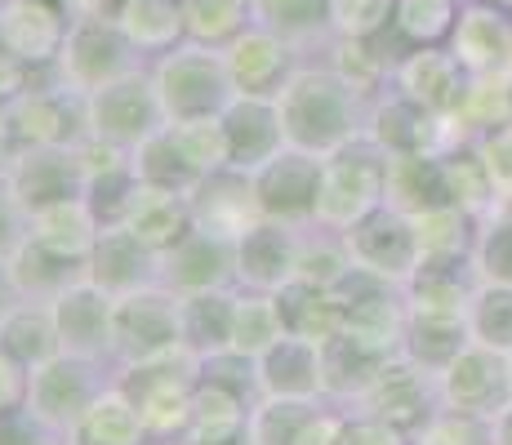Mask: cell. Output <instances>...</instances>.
I'll use <instances>...</instances> for the list:
<instances>
[{
	"label": "cell",
	"mask_w": 512,
	"mask_h": 445,
	"mask_svg": "<svg viewBox=\"0 0 512 445\" xmlns=\"http://www.w3.org/2000/svg\"><path fill=\"white\" fill-rule=\"evenodd\" d=\"M152 76L156 103H161L165 121H196V116H223L228 103L236 98L228 63H223V49L183 41L170 54L152 58L147 63Z\"/></svg>",
	"instance_id": "obj_2"
},
{
	"label": "cell",
	"mask_w": 512,
	"mask_h": 445,
	"mask_svg": "<svg viewBox=\"0 0 512 445\" xmlns=\"http://www.w3.org/2000/svg\"><path fill=\"white\" fill-rule=\"evenodd\" d=\"M343 245H348V259L357 272H370V276H379V281L401 285V290L410 285V276H415V267L423 259L415 219L392 210V205H383V210H374L370 219L348 227V232H343Z\"/></svg>",
	"instance_id": "obj_10"
},
{
	"label": "cell",
	"mask_w": 512,
	"mask_h": 445,
	"mask_svg": "<svg viewBox=\"0 0 512 445\" xmlns=\"http://www.w3.org/2000/svg\"><path fill=\"white\" fill-rule=\"evenodd\" d=\"M161 125H165V112H161V103H156L147 67L125 76V81L103 85L98 94L85 98V134L98 138V143L134 152V147H139L147 134L161 130Z\"/></svg>",
	"instance_id": "obj_9"
},
{
	"label": "cell",
	"mask_w": 512,
	"mask_h": 445,
	"mask_svg": "<svg viewBox=\"0 0 512 445\" xmlns=\"http://www.w3.org/2000/svg\"><path fill=\"white\" fill-rule=\"evenodd\" d=\"M49 312H54L58 325V348L85 356V361H107L116 365L112 356V330H116V299L107 290H98L90 276L72 281L67 290H58L49 299Z\"/></svg>",
	"instance_id": "obj_12"
},
{
	"label": "cell",
	"mask_w": 512,
	"mask_h": 445,
	"mask_svg": "<svg viewBox=\"0 0 512 445\" xmlns=\"http://www.w3.org/2000/svg\"><path fill=\"white\" fill-rule=\"evenodd\" d=\"M18 299H23V294H18L14 276H9V259H0V316H5L9 308H14Z\"/></svg>",
	"instance_id": "obj_52"
},
{
	"label": "cell",
	"mask_w": 512,
	"mask_h": 445,
	"mask_svg": "<svg viewBox=\"0 0 512 445\" xmlns=\"http://www.w3.org/2000/svg\"><path fill=\"white\" fill-rule=\"evenodd\" d=\"M23 241H27V210L9 187H0V259H9Z\"/></svg>",
	"instance_id": "obj_48"
},
{
	"label": "cell",
	"mask_w": 512,
	"mask_h": 445,
	"mask_svg": "<svg viewBox=\"0 0 512 445\" xmlns=\"http://www.w3.org/2000/svg\"><path fill=\"white\" fill-rule=\"evenodd\" d=\"M459 23V0H392V32L410 49L446 45Z\"/></svg>",
	"instance_id": "obj_41"
},
{
	"label": "cell",
	"mask_w": 512,
	"mask_h": 445,
	"mask_svg": "<svg viewBox=\"0 0 512 445\" xmlns=\"http://www.w3.org/2000/svg\"><path fill=\"white\" fill-rule=\"evenodd\" d=\"M397 94L423 107L428 116H450L464 107L468 98V72L459 67V58L441 45H419L406 58H397L392 67Z\"/></svg>",
	"instance_id": "obj_18"
},
{
	"label": "cell",
	"mask_w": 512,
	"mask_h": 445,
	"mask_svg": "<svg viewBox=\"0 0 512 445\" xmlns=\"http://www.w3.org/2000/svg\"><path fill=\"white\" fill-rule=\"evenodd\" d=\"M481 165H486L490 192L512 196V130H499V134L486 138V147H481Z\"/></svg>",
	"instance_id": "obj_47"
},
{
	"label": "cell",
	"mask_w": 512,
	"mask_h": 445,
	"mask_svg": "<svg viewBox=\"0 0 512 445\" xmlns=\"http://www.w3.org/2000/svg\"><path fill=\"white\" fill-rule=\"evenodd\" d=\"M0 352L14 356L23 370L49 361L58 348V325H54V312L49 303H36V299H18L14 308L0 316Z\"/></svg>",
	"instance_id": "obj_32"
},
{
	"label": "cell",
	"mask_w": 512,
	"mask_h": 445,
	"mask_svg": "<svg viewBox=\"0 0 512 445\" xmlns=\"http://www.w3.org/2000/svg\"><path fill=\"white\" fill-rule=\"evenodd\" d=\"M112 18L125 32V41L139 49L147 63L187 41V23H183L179 0H116Z\"/></svg>",
	"instance_id": "obj_29"
},
{
	"label": "cell",
	"mask_w": 512,
	"mask_h": 445,
	"mask_svg": "<svg viewBox=\"0 0 512 445\" xmlns=\"http://www.w3.org/2000/svg\"><path fill=\"white\" fill-rule=\"evenodd\" d=\"M112 223L130 227L139 241H147L152 250L165 254L187 232V227H192V196L174 192V187H156V183L134 178Z\"/></svg>",
	"instance_id": "obj_23"
},
{
	"label": "cell",
	"mask_w": 512,
	"mask_h": 445,
	"mask_svg": "<svg viewBox=\"0 0 512 445\" xmlns=\"http://www.w3.org/2000/svg\"><path fill=\"white\" fill-rule=\"evenodd\" d=\"M5 138L14 147L81 143L85 138V98L54 81V72H36V81L9 103Z\"/></svg>",
	"instance_id": "obj_8"
},
{
	"label": "cell",
	"mask_w": 512,
	"mask_h": 445,
	"mask_svg": "<svg viewBox=\"0 0 512 445\" xmlns=\"http://www.w3.org/2000/svg\"><path fill=\"white\" fill-rule=\"evenodd\" d=\"M161 285L174 294L236 290V236H223V232L192 223L161 254Z\"/></svg>",
	"instance_id": "obj_13"
},
{
	"label": "cell",
	"mask_w": 512,
	"mask_h": 445,
	"mask_svg": "<svg viewBox=\"0 0 512 445\" xmlns=\"http://www.w3.org/2000/svg\"><path fill=\"white\" fill-rule=\"evenodd\" d=\"M9 192L32 214L36 205L63 201V196L85 192V161L81 143H45V147H14L9 165Z\"/></svg>",
	"instance_id": "obj_17"
},
{
	"label": "cell",
	"mask_w": 512,
	"mask_h": 445,
	"mask_svg": "<svg viewBox=\"0 0 512 445\" xmlns=\"http://www.w3.org/2000/svg\"><path fill=\"white\" fill-rule=\"evenodd\" d=\"M9 276H14V285H18V294H23V299L49 303L58 290H67L72 281H81L85 267L58 259V254H49L45 245H36L32 236H27V241L9 254Z\"/></svg>",
	"instance_id": "obj_34"
},
{
	"label": "cell",
	"mask_w": 512,
	"mask_h": 445,
	"mask_svg": "<svg viewBox=\"0 0 512 445\" xmlns=\"http://www.w3.org/2000/svg\"><path fill=\"white\" fill-rule=\"evenodd\" d=\"M72 32V14L58 0H0V45L32 72H49Z\"/></svg>",
	"instance_id": "obj_15"
},
{
	"label": "cell",
	"mask_w": 512,
	"mask_h": 445,
	"mask_svg": "<svg viewBox=\"0 0 512 445\" xmlns=\"http://www.w3.org/2000/svg\"><path fill=\"white\" fill-rule=\"evenodd\" d=\"M112 383H116V365L85 361V356H72V352H54L49 361L27 370L23 410L32 414V419H41L45 428L72 437L76 423L85 419V410H90Z\"/></svg>",
	"instance_id": "obj_5"
},
{
	"label": "cell",
	"mask_w": 512,
	"mask_h": 445,
	"mask_svg": "<svg viewBox=\"0 0 512 445\" xmlns=\"http://www.w3.org/2000/svg\"><path fill=\"white\" fill-rule=\"evenodd\" d=\"M174 348H183L179 294L165 290V285H147V290L116 299V330H112L116 370L152 361V356H165Z\"/></svg>",
	"instance_id": "obj_7"
},
{
	"label": "cell",
	"mask_w": 512,
	"mask_h": 445,
	"mask_svg": "<svg viewBox=\"0 0 512 445\" xmlns=\"http://www.w3.org/2000/svg\"><path fill=\"white\" fill-rule=\"evenodd\" d=\"M183 5V23H187V41L223 49L232 45L245 27L254 23L250 18V0H179Z\"/></svg>",
	"instance_id": "obj_40"
},
{
	"label": "cell",
	"mask_w": 512,
	"mask_h": 445,
	"mask_svg": "<svg viewBox=\"0 0 512 445\" xmlns=\"http://www.w3.org/2000/svg\"><path fill=\"white\" fill-rule=\"evenodd\" d=\"M232 321H236V290H205V294H179V325L183 348L205 356L232 352Z\"/></svg>",
	"instance_id": "obj_31"
},
{
	"label": "cell",
	"mask_w": 512,
	"mask_h": 445,
	"mask_svg": "<svg viewBox=\"0 0 512 445\" xmlns=\"http://www.w3.org/2000/svg\"><path fill=\"white\" fill-rule=\"evenodd\" d=\"M5 112H9V103L0 98V134H5Z\"/></svg>",
	"instance_id": "obj_54"
},
{
	"label": "cell",
	"mask_w": 512,
	"mask_h": 445,
	"mask_svg": "<svg viewBox=\"0 0 512 445\" xmlns=\"http://www.w3.org/2000/svg\"><path fill=\"white\" fill-rule=\"evenodd\" d=\"M383 361H388L383 352L361 348L348 334H334L326 343V397L339 405H357L361 392L374 383V374L383 370Z\"/></svg>",
	"instance_id": "obj_35"
},
{
	"label": "cell",
	"mask_w": 512,
	"mask_h": 445,
	"mask_svg": "<svg viewBox=\"0 0 512 445\" xmlns=\"http://www.w3.org/2000/svg\"><path fill=\"white\" fill-rule=\"evenodd\" d=\"M32 81H36L32 67H23L5 45H0V98H5V103H14V98L23 94Z\"/></svg>",
	"instance_id": "obj_51"
},
{
	"label": "cell",
	"mask_w": 512,
	"mask_h": 445,
	"mask_svg": "<svg viewBox=\"0 0 512 445\" xmlns=\"http://www.w3.org/2000/svg\"><path fill=\"white\" fill-rule=\"evenodd\" d=\"M223 63H228L236 98H277L294 67L303 63V54L285 45L277 32L250 23L232 45H223Z\"/></svg>",
	"instance_id": "obj_16"
},
{
	"label": "cell",
	"mask_w": 512,
	"mask_h": 445,
	"mask_svg": "<svg viewBox=\"0 0 512 445\" xmlns=\"http://www.w3.org/2000/svg\"><path fill=\"white\" fill-rule=\"evenodd\" d=\"M388 205L401 214H428L450 201L446 165L437 152H392L388 156Z\"/></svg>",
	"instance_id": "obj_28"
},
{
	"label": "cell",
	"mask_w": 512,
	"mask_h": 445,
	"mask_svg": "<svg viewBox=\"0 0 512 445\" xmlns=\"http://www.w3.org/2000/svg\"><path fill=\"white\" fill-rule=\"evenodd\" d=\"M103 227H107L103 210H98L85 192L36 205V210L27 214V236H32L36 245H45L49 254H58V259H67V263H81V267L90 263Z\"/></svg>",
	"instance_id": "obj_22"
},
{
	"label": "cell",
	"mask_w": 512,
	"mask_h": 445,
	"mask_svg": "<svg viewBox=\"0 0 512 445\" xmlns=\"http://www.w3.org/2000/svg\"><path fill=\"white\" fill-rule=\"evenodd\" d=\"M512 392V374L504 365V352L468 343L446 370L437 374V397L446 410H464V414H481V419H495L508 405Z\"/></svg>",
	"instance_id": "obj_14"
},
{
	"label": "cell",
	"mask_w": 512,
	"mask_h": 445,
	"mask_svg": "<svg viewBox=\"0 0 512 445\" xmlns=\"http://www.w3.org/2000/svg\"><path fill=\"white\" fill-rule=\"evenodd\" d=\"M321 156L285 147L272 156L263 170H254V196H259V214L290 227L317 223V192H321Z\"/></svg>",
	"instance_id": "obj_11"
},
{
	"label": "cell",
	"mask_w": 512,
	"mask_h": 445,
	"mask_svg": "<svg viewBox=\"0 0 512 445\" xmlns=\"http://www.w3.org/2000/svg\"><path fill=\"white\" fill-rule=\"evenodd\" d=\"M250 18L303 58H321L334 45V0H250Z\"/></svg>",
	"instance_id": "obj_27"
},
{
	"label": "cell",
	"mask_w": 512,
	"mask_h": 445,
	"mask_svg": "<svg viewBox=\"0 0 512 445\" xmlns=\"http://www.w3.org/2000/svg\"><path fill=\"white\" fill-rule=\"evenodd\" d=\"M290 334L281 312V294L263 290H236V321H232V352L241 356H263L272 343Z\"/></svg>",
	"instance_id": "obj_36"
},
{
	"label": "cell",
	"mask_w": 512,
	"mask_h": 445,
	"mask_svg": "<svg viewBox=\"0 0 512 445\" xmlns=\"http://www.w3.org/2000/svg\"><path fill=\"white\" fill-rule=\"evenodd\" d=\"M223 134H228V165L232 170H263L277 152H285V130L277 98H232L223 112Z\"/></svg>",
	"instance_id": "obj_24"
},
{
	"label": "cell",
	"mask_w": 512,
	"mask_h": 445,
	"mask_svg": "<svg viewBox=\"0 0 512 445\" xmlns=\"http://www.w3.org/2000/svg\"><path fill=\"white\" fill-rule=\"evenodd\" d=\"M116 379L139 401L143 423L156 445L183 441L187 419H192V392L201 383V356L187 348H174L165 356H152V361L125 365V370H116Z\"/></svg>",
	"instance_id": "obj_4"
},
{
	"label": "cell",
	"mask_w": 512,
	"mask_h": 445,
	"mask_svg": "<svg viewBox=\"0 0 512 445\" xmlns=\"http://www.w3.org/2000/svg\"><path fill=\"white\" fill-rule=\"evenodd\" d=\"M330 401V397H326ZM321 401H294V397H259L250 405L245 441L250 445H299L308 419L317 414Z\"/></svg>",
	"instance_id": "obj_39"
},
{
	"label": "cell",
	"mask_w": 512,
	"mask_h": 445,
	"mask_svg": "<svg viewBox=\"0 0 512 445\" xmlns=\"http://www.w3.org/2000/svg\"><path fill=\"white\" fill-rule=\"evenodd\" d=\"M130 170L134 178H143V183H156V187H174V192H196V183H201V174L187 165V156L179 152V143H174L170 125H161L156 134H147L139 147L130 152Z\"/></svg>",
	"instance_id": "obj_38"
},
{
	"label": "cell",
	"mask_w": 512,
	"mask_h": 445,
	"mask_svg": "<svg viewBox=\"0 0 512 445\" xmlns=\"http://www.w3.org/2000/svg\"><path fill=\"white\" fill-rule=\"evenodd\" d=\"M72 445H156V441L143 423L139 401H134L130 392H125V383L116 379L112 388L85 410V419L76 423Z\"/></svg>",
	"instance_id": "obj_30"
},
{
	"label": "cell",
	"mask_w": 512,
	"mask_h": 445,
	"mask_svg": "<svg viewBox=\"0 0 512 445\" xmlns=\"http://www.w3.org/2000/svg\"><path fill=\"white\" fill-rule=\"evenodd\" d=\"M468 334L481 348L512 356V285H486L468 303Z\"/></svg>",
	"instance_id": "obj_42"
},
{
	"label": "cell",
	"mask_w": 512,
	"mask_h": 445,
	"mask_svg": "<svg viewBox=\"0 0 512 445\" xmlns=\"http://www.w3.org/2000/svg\"><path fill=\"white\" fill-rule=\"evenodd\" d=\"M281 312L290 334H303L312 343H330L334 334H343V308L334 290H317V285H285L281 290Z\"/></svg>",
	"instance_id": "obj_37"
},
{
	"label": "cell",
	"mask_w": 512,
	"mask_h": 445,
	"mask_svg": "<svg viewBox=\"0 0 512 445\" xmlns=\"http://www.w3.org/2000/svg\"><path fill=\"white\" fill-rule=\"evenodd\" d=\"M23 392H27V370L14 361V356L0 352V414L18 410V405H23Z\"/></svg>",
	"instance_id": "obj_50"
},
{
	"label": "cell",
	"mask_w": 512,
	"mask_h": 445,
	"mask_svg": "<svg viewBox=\"0 0 512 445\" xmlns=\"http://www.w3.org/2000/svg\"><path fill=\"white\" fill-rule=\"evenodd\" d=\"M383 205H388V152L370 134L326 156L317 192V227H330L343 236Z\"/></svg>",
	"instance_id": "obj_3"
},
{
	"label": "cell",
	"mask_w": 512,
	"mask_h": 445,
	"mask_svg": "<svg viewBox=\"0 0 512 445\" xmlns=\"http://www.w3.org/2000/svg\"><path fill=\"white\" fill-rule=\"evenodd\" d=\"M263 214H259V196H254V178L245 170H223L205 174L192 192V223L196 227H210V232H223V236H241L245 227H254Z\"/></svg>",
	"instance_id": "obj_25"
},
{
	"label": "cell",
	"mask_w": 512,
	"mask_h": 445,
	"mask_svg": "<svg viewBox=\"0 0 512 445\" xmlns=\"http://www.w3.org/2000/svg\"><path fill=\"white\" fill-rule=\"evenodd\" d=\"M285 147L312 156H334L339 147L357 143L370 121V94L352 85L330 58H303L294 76L277 94Z\"/></svg>",
	"instance_id": "obj_1"
},
{
	"label": "cell",
	"mask_w": 512,
	"mask_h": 445,
	"mask_svg": "<svg viewBox=\"0 0 512 445\" xmlns=\"http://www.w3.org/2000/svg\"><path fill=\"white\" fill-rule=\"evenodd\" d=\"M348 445H415L410 432H401L397 423L374 419V414H352V432Z\"/></svg>",
	"instance_id": "obj_49"
},
{
	"label": "cell",
	"mask_w": 512,
	"mask_h": 445,
	"mask_svg": "<svg viewBox=\"0 0 512 445\" xmlns=\"http://www.w3.org/2000/svg\"><path fill=\"white\" fill-rule=\"evenodd\" d=\"M147 58L125 41V32L116 27L112 14H81L72 18V32L63 41V54L49 67L58 85H67L72 94L90 98L103 85L125 81V76L143 72Z\"/></svg>",
	"instance_id": "obj_6"
},
{
	"label": "cell",
	"mask_w": 512,
	"mask_h": 445,
	"mask_svg": "<svg viewBox=\"0 0 512 445\" xmlns=\"http://www.w3.org/2000/svg\"><path fill=\"white\" fill-rule=\"evenodd\" d=\"M415 445H495V419L464 410H432V419L410 437Z\"/></svg>",
	"instance_id": "obj_44"
},
{
	"label": "cell",
	"mask_w": 512,
	"mask_h": 445,
	"mask_svg": "<svg viewBox=\"0 0 512 445\" xmlns=\"http://www.w3.org/2000/svg\"><path fill=\"white\" fill-rule=\"evenodd\" d=\"M508 45H512L508 27L499 14H490V9H481V5L459 9V23H455V32H450V54L459 58V67H464L468 76H490L504 63Z\"/></svg>",
	"instance_id": "obj_33"
},
{
	"label": "cell",
	"mask_w": 512,
	"mask_h": 445,
	"mask_svg": "<svg viewBox=\"0 0 512 445\" xmlns=\"http://www.w3.org/2000/svg\"><path fill=\"white\" fill-rule=\"evenodd\" d=\"M85 276H90L98 290L112 294V299H121V294L161 285V250L139 241L130 227L107 223L94 254H90V263H85Z\"/></svg>",
	"instance_id": "obj_21"
},
{
	"label": "cell",
	"mask_w": 512,
	"mask_h": 445,
	"mask_svg": "<svg viewBox=\"0 0 512 445\" xmlns=\"http://www.w3.org/2000/svg\"><path fill=\"white\" fill-rule=\"evenodd\" d=\"M259 397H294V401H326V343L303 334H281L263 356H254Z\"/></svg>",
	"instance_id": "obj_19"
},
{
	"label": "cell",
	"mask_w": 512,
	"mask_h": 445,
	"mask_svg": "<svg viewBox=\"0 0 512 445\" xmlns=\"http://www.w3.org/2000/svg\"><path fill=\"white\" fill-rule=\"evenodd\" d=\"M196 174H214L228 165V134H223V116H196V121H165Z\"/></svg>",
	"instance_id": "obj_43"
},
{
	"label": "cell",
	"mask_w": 512,
	"mask_h": 445,
	"mask_svg": "<svg viewBox=\"0 0 512 445\" xmlns=\"http://www.w3.org/2000/svg\"><path fill=\"white\" fill-rule=\"evenodd\" d=\"M472 263L481 267V276H486L490 285H512V223L490 227V232L481 236Z\"/></svg>",
	"instance_id": "obj_45"
},
{
	"label": "cell",
	"mask_w": 512,
	"mask_h": 445,
	"mask_svg": "<svg viewBox=\"0 0 512 445\" xmlns=\"http://www.w3.org/2000/svg\"><path fill=\"white\" fill-rule=\"evenodd\" d=\"M294 254H299V227L259 219L236 236V290L281 294L294 281Z\"/></svg>",
	"instance_id": "obj_20"
},
{
	"label": "cell",
	"mask_w": 512,
	"mask_h": 445,
	"mask_svg": "<svg viewBox=\"0 0 512 445\" xmlns=\"http://www.w3.org/2000/svg\"><path fill=\"white\" fill-rule=\"evenodd\" d=\"M0 445H72V437L45 428L41 419H32V414L18 405V410L0 414Z\"/></svg>",
	"instance_id": "obj_46"
},
{
	"label": "cell",
	"mask_w": 512,
	"mask_h": 445,
	"mask_svg": "<svg viewBox=\"0 0 512 445\" xmlns=\"http://www.w3.org/2000/svg\"><path fill=\"white\" fill-rule=\"evenodd\" d=\"M9 165H14V143L0 134V187H9Z\"/></svg>",
	"instance_id": "obj_53"
},
{
	"label": "cell",
	"mask_w": 512,
	"mask_h": 445,
	"mask_svg": "<svg viewBox=\"0 0 512 445\" xmlns=\"http://www.w3.org/2000/svg\"><path fill=\"white\" fill-rule=\"evenodd\" d=\"M259 397H250L236 383H223L214 374H201L192 392V419L179 445H223V441H241L245 423H250V405Z\"/></svg>",
	"instance_id": "obj_26"
}]
</instances>
